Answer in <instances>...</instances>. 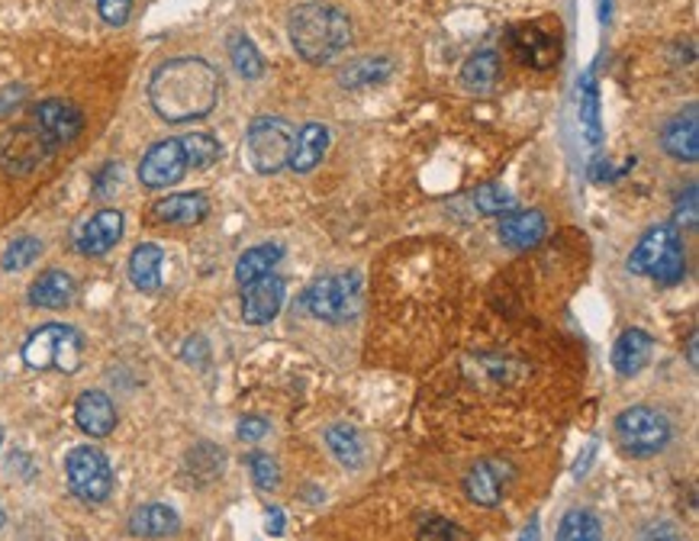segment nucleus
<instances>
[{
  "mask_svg": "<svg viewBox=\"0 0 699 541\" xmlns=\"http://www.w3.org/2000/svg\"><path fill=\"white\" fill-rule=\"evenodd\" d=\"M0 442H3V432H0Z\"/></svg>",
  "mask_w": 699,
  "mask_h": 541,
  "instance_id": "45",
  "label": "nucleus"
},
{
  "mask_svg": "<svg viewBox=\"0 0 699 541\" xmlns=\"http://www.w3.org/2000/svg\"><path fill=\"white\" fill-rule=\"evenodd\" d=\"M187 175V158H184V149H180V139H162L155 142L142 162H139V180L149 187V190H162V187H172L177 180Z\"/></svg>",
  "mask_w": 699,
  "mask_h": 541,
  "instance_id": "10",
  "label": "nucleus"
},
{
  "mask_svg": "<svg viewBox=\"0 0 699 541\" xmlns=\"http://www.w3.org/2000/svg\"><path fill=\"white\" fill-rule=\"evenodd\" d=\"M71 301H74V278L59 268L39 274L30 287V303L43 309H65Z\"/></svg>",
  "mask_w": 699,
  "mask_h": 541,
  "instance_id": "24",
  "label": "nucleus"
},
{
  "mask_svg": "<svg viewBox=\"0 0 699 541\" xmlns=\"http://www.w3.org/2000/svg\"><path fill=\"white\" fill-rule=\"evenodd\" d=\"M39 255H43V242L33 239V236H23V239H13L7 245L0 264H3V271H23V268H30Z\"/></svg>",
  "mask_w": 699,
  "mask_h": 541,
  "instance_id": "33",
  "label": "nucleus"
},
{
  "mask_svg": "<svg viewBox=\"0 0 699 541\" xmlns=\"http://www.w3.org/2000/svg\"><path fill=\"white\" fill-rule=\"evenodd\" d=\"M293 139L296 129L281 117H255L245 136V149H248V162L258 175H275L281 168H288L293 152Z\"/></svg>",
  "mask_w": 699,
  "mask_h": 541,
  "instance_id": "5",
  "label": "nucleus"
},
{
  "mask_svg": "<svg viewBox=\"0 0 699 541\" xmlns=\"http://www.w3.org/2000/svg\"><path fill=\"white\" fill-rule=\"evenodd\" d=\"M303 309L323 322H349L361 309V278L354 271H339L313 281L303 291Z\"/></svg>",
  "mask_w": 699,
  "mask_h": 541,
  "instance_id": "3",
  "label": "nucleus"
},
{
  "mask_svg": "<svg viewBox=\"0 0 699 541\" xmlns=\"http://www.w3.org/2000/svg\"><path fill=\"white\" fill-rule=\"evenodd\" d=\"M394 64L391 59H358L351 61L349 68L339 71V84L349 87V91H358V87H371L384 78H391Z\"/></svg>",
  "mask_w": 699,
  "mask_h": 541,
  "instance_id": "30",
  "label": "nucleus"
},
{
  "mask_svg": "<svg viewBox=\"0 0 699 541\" xmlns=\"http://www.w3.org/2000/svg\"><path fill=\"white\" fill-rule=\"evenodd\" d=\"M513 481V464L510 461H500V458H484L477 461L465 478V493L470 503L477 506H500L503 503V493Z\"/></svg>",
  "mask_w": 699,
  "mask_h": 541,
  "instance_id": "11",
  "label": "nucleus"
},
{
  "mask_svg": "<svg viewBox=\"0 0 699 541\" xmlns=\"http://www.w3.org/2000/svg\"><path fill=\"white\" fill-rule=\"evenodd\" d=\"M674 245H680V233H677L674 223H661V226L648 230V233L641 236L639 245H636V251L629 255V271L651 278V271L661 264V258H664Z\"/></svg>",
  "mask_w": 699,
  "mask_h": 541,
  "instance_id": "16",
  "label": "nucleus"
},
{
  "mask_svg": "<svg viewBox=\"0 0 699 541\" xmlns=\"http://www.w3.org/2000/svg\"><path fill=\"white\" fill-rule=\"evenodd\" d=\"M180 529V519L165 503H145L129 516V536L136 539H165Z\"/></svg>",
  "mask_w": 699,
  "mask_h": 541,
  "instance_id": "20",
  "label": "nucleus"
},
{
  "mask_svg": "<svg viewBox=\"0 0 699 541\" xmlns=\"http://www.w3.org/2000/svg\"><path fill=\"white\" fill-rule=\"evenodd\" d=\"M207 213H210V200L203 193L190 190V193H172V197L159 200L149 216L155 223H165V226H194Z\"/></svg>",
  "mask_w": 699,
  "mask_h": 541,
  "instance_id": "18",
  "label": "nucleus"
},
{
  "mask_svg": "<svg viewBox=\"0 0 699 541\" xmlns=\"http://www.w3.org/2000/svg\"><path fill=\"white\" fill-rule=\"evenodd\" d=\"M581 132L586 149H599L603 129H599V97L593 84V68L581 78Z\"/></svg>",
  "mask_w": 699,
  "mask_h": 541,
  "instance_id": "28",
  "label": "nucleus"
},
{
  "mask_svg": "<svg viewBox=\"0 0 699 541\" xmlns=\"http://www.w3.org/2000/svg\"><path fill=\"white\" fill-rule=\"evenodd\" d=\"M326 445H329V451L336 455V461L342 468L358 471L364 464V442H361V435H358L354 425H346V422L329 425L326 428Z\"/></svg>",
  "mask_w": 699,
  "mask_h": 541,
  "instance_id": "27",
  "label": "nucleus"
},
{
  "mask_svg": "<svg viewBox=\"0 0 699 541\" xmlns=\"http://www.w3.org/2000/svg\"><path fill=\"white\" fill-rule=\"evenodd\" d=\"M651 352H654V339L644 329H626L613 345V367L622 377H636L651 361Z\"/></svg>",
  "mask_w": 699,
  "mask_h": 541,
  "instance_id": "21",
  "label": "nucleus"
},
{
  "mask_svg": "<svg viewBox=\"0 0 699 541\" xmlns=\"http://www.w3.org/2000/svg\"><path fill=\"white\" fill-rule=\"evenodd\" d=\"M641 541H684L677 526L674 522H651L644 532H641Z\"/></svg>",
  "mask_w": 699,
  "mask_h": 541,
  "instance_id": "41",
  "label": "nucleus"
},
{
  "mask_svg": "<svg viewBox=\"0 0 699 541\" xmlns=\"http://www.w3.org/2000/svg\"><path fill=\"white\" fill-rule=\"evenodd\" d=\"M616 438L632 458H654L671 442V422L651 407H632L616 416Z\"/></svg>",
  "mask_w": 699,
  "mask_h": 541,
  "instance_id": "6",
  "label": "nucleus"
},
{
  "mask_svg": "<svg viewBox=\"0 0 699 541\" xmlns=\"http://www.w3.org/2000/svg\"><path fill=\"white\" fill-rule=\"evenodd\" d=\"M284 532V513L278 506L268 509V536H281Z\"/></svg>",
  "mask_w": 699,
  "mask_h": 541,
  "instance_id": "42",
  "label": "nucleus"
},
{
  "mask_svg": "<svg viewBox=\"0 0 699 541\" xmlns=\"http://www.w3.org/2000/svg\"><path fill=\"white\" fill-rule=\"evenodd\" d=\"M162 261H165V251L152 242H142L139 248H132V255H129L132 287L142 294H155L162 287Z\"/></svg>",
  "mask_w": 699,
  "mask_h": 541,
  "instance_id": "22",
  "label": "nucleus"
},
{
  "mask_svg": "<svg viewBox=\"0 0 699 541\" xmlns=\"http://www.w3.org/2000/svg\"><path fill=\"white\" fill-rule=\"evenodd\" d=\"M248 468H252V478L261 490H278L281 483V471H278V461L265 451H252L248 455Z\"/></svg>",
  "mask_w": 699,
  "mask_h": 541,
  "instance_id": "36",
  "label": "nucleus"
},
{
  "mask_svg": "<svg viewBox=\"0 0 699 541\" xmlns=\"http://www.w3.org/2000/svg\"><path fill=\"white\" fill-rule=\"evenodd\" d=\"M65 474H68V486L78 499L84 503H104L114 490V471L104 451L81 445L74 451H68L65 458Z\"/></svg>",
  "mask_w": 699,
  "mask_h": 541,
  "instance_id": "7",
  "label": "nucleus"
},
{
  "mask_svg": "<svg viewBox=\"0 0 699 541\" xmlns=\"http://www.w3.org/2000/svg\"><path fill=\"white\" fill-rule=\"evenodd\" d=\"M510 49L525 68H555L561 61V36L558 30H548L545 23H523L510 33Z\"/></svg>",
  "mask_w": 699,
  "mask_h": 541,
  "instance_id": "9",
  "label": "nucleus"
},
{
  "mask_svg": "<svg viewBox=\"0 0 699 541\" xmlns=\"http://www.w3.org/2000/svg\"><path fill=\"white\" fill-rule=\"evenodd\" d=\"M661 145L671 158L677 162H697L699 158V120L697 107H690L687 114H677L674 120L661 129Z\"/></svg>",
  "mask_w": 699,
  "mask_h": 541,
  "instance_id": "17",
  "label": "nucleus"
},
{
  "mask_svg": "<svg viewBox=\"0 0 699 541\" xmlns=\"http://www.w3.org/2000/svg\"><path fill=\"white\" fill-rule=\"evenodd\" d=\"M30 122L46 136V142L53 149H61V145H68L81 132L84 117H81V110L71 101L53 97V101H43V104L33 107V120Z\"/></svg>",
  "mask_w": 699,
  "mask_h": 541,
  "instance_id": "12",
  "label": "nucleus"
},
{
  "mask_svg": "<svg viewBox=\"0 0 699 541\" xmlns=\"http://www.w3.org/2000/svg\"><path fill=\"white\" fill-rule=\"evenodd\" d=\"M677 223L697 226V187H687V197L677 200Z\"/></svg>",
  "mask_w": 699,
  "mask_h": 541,
  "instance_id": "40",
  "label": "nucleus"
},
{
  "mask_svg": "<svg viewBox=\"0 0 699 541\" xmlns=\"http://www.w3.org/2000/svg\"><path fill=\"white\" fill-rule=\"evenodd\" d=\"M326 149H329V129L323 122H306L296 132V139H293V152L288 168L296 172V175H310L323 162Z\"/></svg>",
  "mask_w": 699,
  "mask_h": 541,
  "instance_id": "19",
  "label": "nucleus"
},
{
  "mask_svg": "<svg viewBox=\"0 0 699 541\" xmlns=\"http://www.w3.org/2000/svg\"><path fill=\"white\" fill-rule=\"evenodd\" d=\"M284 294H288V287H284V281L275 278V274H268V278L248 284V287H245V297H242V316H245V322H248V326H265V322H271V319L281 313V306H284Z\"/></svg>",
  "mask_w": 699,
  "mask_h": 541,
  "instance_id": "13",
  "label": "nucleus"
},
{
  "mask_svg": "<svg viewBox=\"0 0 699 541\" xmlns=\"http://www.w3.org/2000/svg\"><path fill=\"white\" fill-rule=\"evenodd\" d=\"M687 358H690V367H699V361H697V332H690V342H687Z\"/></svg>",
  "mask_w": 699,
  "mask_h": 541,
  "instance_id": "44",
  "label": "nucleus"
},
{
  "mask_svg": "<svg viewBox=\"0 0 699 541\" xmlns=\"http://www.w3.org/2000/svg\"><path fill=\"white\" fill-rule=\"evenodd\" d=\"M268 432H271V425H268V420H261V416H245V420L238 422V438L242 442H258Z\"/></svg>",
  "mask_w": 699,
  "mask_h": 541,
  "instance_id": "39",
  "label": "nucleus"
},
{
  "mask_svg": "<svg viewBox=\"0 0 699 541\" xmlns=\"http://www.w3.org/2000/svg\"><path fill=\"white\" fill-rule=\"evenodd\" d=\"M558 541H603V522L590 509H568L558 522Z\"/></svg>",
  "mask_w": 699,
  "mask_h": 541,
  "instance_id": "29",
  "label": "nucleus"
},
{
  "mask_svg": "<svg viewBox=\"0 0 699 541\" xmlns=\"http://www.w3.org/2000/svg\"><path fill=\"white\" fill-rule=\"evenodd\" d=\"M74 422L91 438H107L117 425V407L101 390H84L74 403Z\"/></svg>",
  "mask_w": 699,
  "mask_h": 541,
  "instance_id": "14",
  "label": "nucleus"
},
{
  "mask_svg": "<svg viewBox=\"0 0 699 541\" xmlns=\"http://www.w3.org/2000/svg\"><path fill=\"white\" fill-rule=\"evenodd\" d=\"M180 149H184L187 168H210V165L220 162V142L210 132H190V136H184Z\"/></svg>",
  "mask_w": 699,
  "mask_h": 541,
  "instance_id": "31",
  "label": "nucleus"
},
{
  "mask_svg": "<svg viewBox=\"0 0 699 541\" xmlns=\"http://www.w3.org/2000/svg\"><path fill=\"white\" fill-rule=\"evenodd\" d=\"M123 236V213L119 210H101L97 216H91L78 239H74V248L88 258H97V255H107L114 245Z\"/></svg>",
  "mask_w": 699,
  "mask_h": 541,
  "instance_id": "15",
  "label": "nucleus"
},
{
  "mask_svg": "<svg viewBox=\"0 0 699 541\" xmlns=\"http://www.w3.org/2000/svg\"><path fill=\"white\" fill-rule=\"evenodd\" d=\"M94 3L107 26H123L132 13V0H94Z\"/></svg>",
  "mask_w": 699,
  "mask_h": 541,
  "instance_id": "37",
  "label": "nucleus"
},
{
  "mask_svg": "<svg viewBox=\"0 0 699 541\" xmlns=\"http://www.w3.org/2000/svg\"><path fill=\"white\" fill-rule=\"evenodd\" d=\"M81 352H84V342L81 336L71 329V326H61V322H53V326H43L36 329L26 345H23V361L33 367V371H61V374H74L81 367Z\"/></svg>",
  "mask_w": 699,
  "mask_h": 541,
  "instance_id": "4",
  "label": "nucleus"
},
{
  "mask_svg": "<svg viewBox=\"0 0 699 541\" xmlns=\"http://www.w3.org/2000/svg\"><path fill=\"white\" fill-rule=\"evenodd\" d=\"M56 149L46 142V136L26 122V126H16L10 129L3 139H0V165L10 172V175H30L36 172Z\"/></svg>",
  "mask_w": 699,
  "mask_h": 541,
  "instance_id": "8",
  "label": "nucleus"
},
{
  "mask_svg": "<svg viewBox=\"0 0 699 541\" xmlns=\"http://www.w3.org/2000/svg\"><path fill=\"white\" fill-rule=\"evenodd\" d=\"M474 203H477V210L487 213V216H503V213L513 210V193H510L503 184H484V187L474 193Z\"/></svg>",
  "mask_w": 699,
  "mask_h": 541,
  "instance_id": "34",
  "label": "nucleus"
},
{
  "mask_svg": "<svg viewBox=\"0 0 699 541\" xmlns=\"http://www.w3.org/2000/svg\"><path fill=\"white\" fill-rule=\"evenodd\" d=\"M419 541H462V532H458V526H452L445 519H429L419 529Z\"/></svg>",
  "mask_w": 699,
  "mask_h": 541,
  "instance_id": "38",
  "label": "nucleus"
},
{
  "mask_svg": "<svg viewBox=\"0 0 699 541\" xmlns=\"http://www.w3.org/2000/svg\"><path fill=\"white\" fill-rule=\"evenodd\" d=\"M220 97V74L203 59L165 61L149 81V101L165 122L203 120Z\"/></svg>",
  "mask_w": 699,
  "mask_h": 541,
  "instance_id": "1",
  "label": "nucleus"
},
{
  "mask_svg": "<svg viewBox=\"0 0 699 541\" xmlns=\"http://www.w3.org/2000/svg\"><path fill=\"white\" fill-rule=\"evenodd\" d=\"M281 258H284V248H281V245H275V242L255 245V248H248V251L235 261V281H238L242 287H248V284L268 278Z\"/></svg>",
  "mask_w": 699,
  "mask_h": 541,
  "instance_id": "25",
  "label": "nucleus"
},
{
  "mask_svg": "<svg viewBox=\"0 0 699 541\" xmlns=\"http://www.w3.org/2000/svg\"><path fill=\"white\" fill-rule=\"evenodd\" d=\"M296 56L310 64H326L351 43L349 16L333 3H300L288 23Z\"/></svg>",
  "mask_w": 699,
  "mask_h": 541,
  "instance_id": "2",
  "label": "nucleus"
},
{
  "mask_svg": "<svg viewBox=\"0 0 699 541\" xmlns=\"http://www.w3.org/2000/svg\"><path fill=\"white\" fill-rule=\"evenodd\" d=\"M684 274H687V255H684V245H674V248L661 258V264L651 271V278H654L657 284H677V281H684Z\"/></svg>",
  "mask_w": 699,
  "mask_h": 541,
  "instance_id": "35",
  "label": "nucleus"
},
{
  "mask_svg": "<svg viewBox=\"0 0 699 541\" xmlns=\"http://www.w3.org/2000/svg\"><path fill=\"white\" fill-rule=\"evenodd\" d=\"M230 59H233L235 71H238L242 78H248V81H255V78L265 74V59H261V52H258L255 43H252L248 36H242V33L230 39Z\"/></svg>",
  "mask_w": 699,
  "mask_h": 541,
  "instance_id": "32",
  "label": "nucleus"
},
{
  "mask_svg": "<svg viewBox=\"0 0 699 541\" xmlns=\"http://www.w3.org/2000/svg\"><path fill=\"white\" fill-rule=\"evenodd\" d=\"M545 233H548V223H545V213H538V210L506 213L500 223V239L513 248H532L545 239Z\"/></svg>",
  "mask_w": 699,
  "mask_h": 541,
  "instance_id": "23",
  "label": "nucleus"
},
{
  "mask_svg": "<svg viewBox=\"0 0 699 541\" xmlns=\"http://www.w3.org/2000/svg\"><path fill=\"white\" fill-rule=\"evenodd\" d=\"M500 71H503L500 56L493 49H480V52H474L465 61L462 84H465L467 91H474V94H490L497 87V81H500Z\"/></svg>",
  "mask_w": 699,
  "mask_h": 541,
  "instance_id": "26",
  "label": "nucleus"
},
{
  "mask_svg": "<svg viewBox=\"0 0 699 541\" xmlns=\"http://www.w3.org/2000/svg\"><path fill=\"white\" fill-rule=\"evenodd\" d=\"M520 541H541V532H538V516L528 522L523 529V536H520Z\"/></svg>",
  "mask_w": 699,
  "mask_h": 541,
  "instance_id": "43",
  "label": "nucleus"
}]
</instances>
